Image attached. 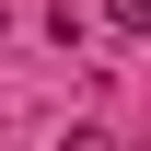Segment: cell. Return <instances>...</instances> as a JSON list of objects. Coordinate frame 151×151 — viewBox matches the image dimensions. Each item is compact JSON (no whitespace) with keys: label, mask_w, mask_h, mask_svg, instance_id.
Returning a JSON list of instances; mask_svg holds the SVG:
<instances>
[{"label":"cell","mask_w":151,"mask_h":151,"mask_svg":"<svg viewBox=\"0 0 151 151\" xmlns=\"http://www.w3.org/2000/svg\"><path fill=\"white\" fill-rule=\"evenodd\" d=\"M105 23L116 35H151V0H105Z\"/></svg>","instance_id":"obj_1"}]
</instances>
